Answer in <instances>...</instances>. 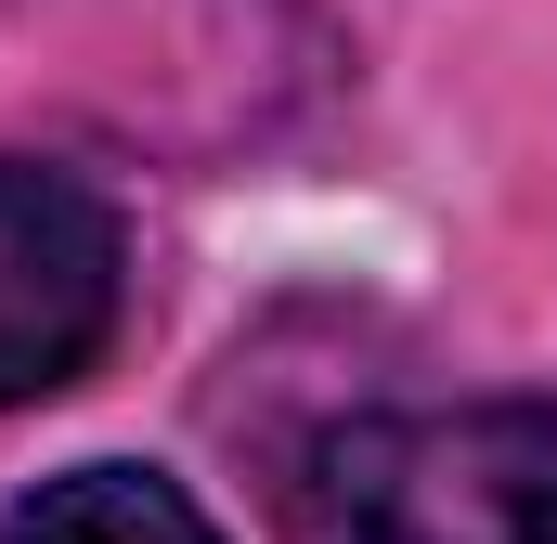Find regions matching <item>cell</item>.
<instances>
[{
    "label": "cell",
    "instance_id": "obj_2",
    "mask_svg": "<svg viewBox=\"0 0 557 544\" xmlns=\"http://www.w3.org/2000/svg\"><path fill=\"white\" fill-rule=\"evenodd\" d=\"M117 285H131L117 208L39 156H0V415L52 403L104 363Z\"/></svg>",
    "mask_w": 557,
    "mask_h": 544
},
{
    "label": "cell",
    "instance_id": "obj_3",
    "mask_svg": "<svg viewBox=\"0 0 557 544\" xmlns=\"http://www.w3.org/2000/svg\"><path fill=\"white\" fill-rule=\"evenodd\" d=\"M0 544H221V519L156 467H65L0 519Z\"/></svg>",
    "mask_w": 557,
    "mask_h": 544
},
{
    "label": "cell",
    "instance_id": "obj_1",
    "mask_svg": "<svg viewBox=\"0 0 557 544\" xmlns=\"http://www.w3.org/2000/svg\"><path fill=\"white\" fill-rule=\"evenodd\" d=\"M298 544H557V403L350 415L285 480Z\"/></svg>",
    "mask_w": 557,
    "mask_h": 544
}]
</instances>
